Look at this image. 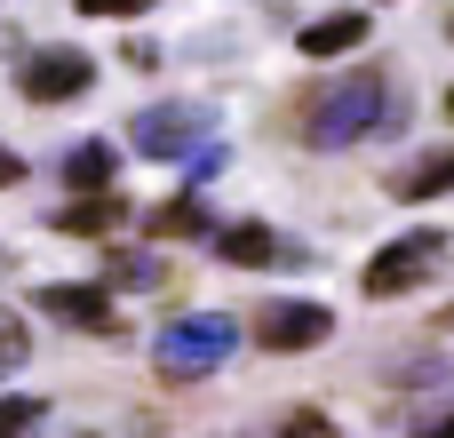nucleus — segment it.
<instances>
[{
	"mask_svg": "<svg viewBox=\"0 0 454 438\" xmlns=\"http://www.w3.org/2000/svg\"><path fill=\"white\" fill-rule=\"evenodd\" d=\"M72 8H80V16H144L152 0H72Z\"/></svg>",
	"mask_w": 454,
	"mask_h": 438,
	"instance_id": "nucleus-19",
	"label": "nucleus"
},
{
	"mask_svg": "<svg viewBox=\"0 0 454 438\" xmlns=\"http://www.w3.org/2000/svg\"><path fill=\"white\" fill-rule=\"evenodd\" d=\"M295 128H303L311 152H343V144H367V136H399L407 128V96H399L391 72L359 64V72H335V80L303 88Z\"/></svg>",
	"mask_w": 454,
	"mask_h": 438,
	"instance_id": "nucleus-1",
	"label": "nucleus"
},
{
	"mask_svg": "<svg viewBox=\"0 0 454 438\" xmlns=\"http://www.w3.org/2000/svg\"><path fill=\"white\" fill-rule=\"evenodd\" d=\"M295 40H303V56H351V48L367 40V16H359V8H343V16H319V24H303Z\"/></svg>",
	"mask_w": 454,
	"mask_h": 438,
	"instance_id": "nucleus-11",
	"label": "nucleus"
},
{
	"mask_svg": "<svg viewBox=\"0 0 454 438\" xmlns=\"http://www.w3.org/2000/svg\"><path fill=\"white\" fill-rule=\"evenodd\" d=\"M454 263V231H439V223H415V231H399L391 247H375V263H367V295L375 303H399V295H415V287H431L439 271Z\"/></svg>",
	"mask_w": 454,
	"mask_h": 438,
	"instance_id": "nucleus-2",
	"label": "nucleus"
},
{
	"mask_svg": "<svg viewBox=\"0 0 454 438\" xmlns=\"http://www.w3.org/2000/svg\"><path fill=\"white\" fill-rule=\"evenodd\" d=\"M40 415H48V399H24V391L0 399V438H32V431H40Z\"/></svg>",
	"mask_w": 454,
	"mask_h": 438,
	"instance_id": "nucleus-15",
	"label": "nucleus"
},
{
	"mask_svg": "<svg viewBox=\"0 0 454 438\" xmlns=\"http://www.w3.org/2000/svg\"><path fill=\"white\" fill-rule=\"evenodd\" d=\"M24 359H32V335H24V319L0 303V375H16Z\"/></svg>",
	"mask_w": 454,
	"mask_h": 438,
	"instance_id": "nucleus-16",
	"label": "nucleus"
},
{
	"mask_svg": "<svg viewBox=\"0 0 454 438\" xmlns=\"http://www.w3.org/2000/svg\"><path fill=\"white\" fill-rule=\"evenodd\" d=\"M40 303H48L64 327H88V335H120V311H112V295H104V287L56 279V287H40Z\"/></svg>",
	"mask_w": 454,
	"mask_h": 438,
	"instance_id": "nucleus-7",
	"label": "nucleus"
},
{
	"mask_svg": "<svg viewBox=\"0 0 454 438\" xmlns=\"http://www.w3.org/2000/svg\"><path fill=\"white\" fill-rule=\"evenodd\" d=\"M48 223L64 239H104L112 223H128V207H120V192H72V207H56Z\"/></svg>",
	"mask_w": 454,
	"mask_h": 438,
	"instance_id": "nucleus-9",
	"label": "nucleus"
},
{
	"mask_svg": "<svg viewBox=\"0 0 454 438\" xmlns=\"http://www.w3.org/2000/svg\"><path fill=\"white\" fill-rule=\"evenodd\" d=\"M207 136H215V104H200V96L144 104V112H136V128H128V144H136L144 160H192Z\"/></svg>",
	"mask_w": 454,
	"mask_h": 438,
	"instance_id": "nucleus-4",
	"label": "nucleus"
},
{
	"mask_svg": "<svg viewBox=\"0 0 454 438\" xmlns=\"http://www.w3.org/2000/svg\"><path fill=\"white\" fill-rule=\"evenodd\" d=\"M447 40H454V24H447Z\"/></svg>",
	"mask_w": 454,
	"mask_h": 438,
	"instance_id": "nucleus-23",
	"label": "nucleus"
},
{
	"mask_svg": "<svg viewBox=\"0 0 454 438\" xmlns=\"http://www.w3.org/2000/svg\"><path fill=\"white\" fill-rule=\"evenodd\" d=\"M88 88H96V56L88 48H32L16 64V96H32V104H72Z\"/></svg>",
	"mask_w": 454,
	"mask_h": 438,
	"instance_id": "nucleus-5",
	"label": "nucleus"
},
{
	"mask_svg": "<svg viewBox=\"0 0 454 438\" xmlns=\"http://www.w3.org/2000/svg\"><path fill=\"white\" fill-rule=\"evenodd\" d=\"M327 335H335V311H327V303L271 295V303L255 311V343H263V351H279V359H295V351H319Z\"/></svg>",
	"mask_w": 454,
	"mask_h": 438,
	"instance_id": "nucleus-6",
	"label": "nucleus"
},
{
	"mask_svg": "<svg viewBox=\"0 0 454 438\" xmlns=\"http://www.w3.org/2000/svg\"><path fill=\"white\" fill-rule=\"evenodd\" d=\"M423 438H454V415H439V423H423Z\"/></svg>",
	"mask_w": 454,
	"mask_h": 438,
	"instance_id": "nucleus-21",
	"label": "nucleus"
},
{
	"mask_svg": "<svg viewBox=\"0 0 454 438\" xmlns=\"http://www.w3.org/2000/svg\"><path fill=\"white\" fill-rule=\"evenodd\" d=\"M271 438H335V415H319V407H287Z\"/></svg>",
	"mask_w": 454,
	"mask_h": 438,
	"instance_id": "nucleus-17",
	"label": "nucleus"
},
{
	"mask_svg": "<svg viewBox=\"0 0 454 438\" xmlns=\"http://www.w3.org/2000/svg\"><path fill=\"white\" fill-rule=\"evenodd\" d=\"M295 247L271 231V223H223L215 231V263H239V271H255V263H287Z\"/></svg>",
	"mask_w": 454,
	"mask_h": 438,
	"instance_id": "nucleus-8",
	"label": "nucleus"
},
{
	"mask_svg": "<svg viewBox=\"0 0 454 438\" xmlns=\"http://www.w3.org/2000/svg\"><path fill=\"white\" fill-rule=\"evenodd\" d=\"M112 176H120V152H112L104 136H88V144L64 152V184H72V192H112Z\"/></svg>",
	"mask_w": 454,
	"mask_h": 438,
	"instance_id": "nucleus-10",
	"label": "nucleus"
},
{
	"mask_svg": "<svg viewBox=\"0 0 454 438\" xmlns=\"http://www.w3.org/2000/svg\"><path fill=\"white\" fill-rule=\"evenodd\" d=\"M8 184H24V160H16V152L0 144V192H8Z\"/></svg>",
	"mask_w": 454,
	"mask_h": 438,
	"instance_id": "nucleus-20",
	"label": "nucleus"
},
{
	"mask_svg": "<svg viewBox=\"0 0 454 438\" xmlns=\"http://www.w3.org/2000/svg\"><path fill=\"white\" fill-rule=\"evenodd\" d=\"M144 223V239H200L215 215L200 207V199H168V207H152V215H136Z\"/></svg>",
	"mask_w": 454,
	"mask_h": 438,
	"instance_id": "nucleus-13",
	"label": "nucleus"
},
{
	"mask_svg": "<svg viewBox=\"0 0 454 438\" xmlns=\"http://www.w3.org/2000/svg\"><path fill=\"white\" fill-rule=\"evenodd\" d=\"M231 351H239V319H231V311H184V319H168V327L152 335V359H160V375H176V383L215 375Z\"/></svg>",
	"mask_w": 454,
	"mask_h": 438,
	"instance_id": "nucleus-3",
	"label": "nucleus"
},
{
	"mask_svg": "<svg viewBox=\"0 0 454 438\" xmlns=\"http://www.w3.org/2000/svg\"><path fill=\"white\" fill-rule=\"evenodd\" d=\"M223 160H231V152H223V144L207 136V144H200V152H192L184 168H192V184H207V176H223Z\"/></svg>",
	"mask_w": 454,
	"mask_h": 438,
	"instance_id": "nucleus-18",
	"label": "nucleus"
},
{
	"mask_svg": "<svg viewBox=\"0 0 454 438\" xmlns=\"http://www.w3.org/2000/svg\"><path fill=\"white\" fill-rule=\"evenodd\" d=\"M391 192H399V199H439V192H454V144L447 152H423L415 168H399Z\"/></svg>",
	"mask_w": 454,
	"mask_h": 438,
	"instance_id": "nucleus-12",
	"label": "nucleus"
},
{
	"mask_svg": "<svg viewBox=\"0 0 454 438\" xmlns=\"http://www.w3.org/2000/svg\"><path fill=\"white\" fill-rule=\"evenodd\" d=\"M104 279H112V287H160V279H168V263H160L152 247H112Z\"/></svg>",
	"mask_w": 454,
	"mask_h": 438,
	"instance_id": "nucleus-14",
	"label": "nucleus"
},
{
	"mask_svg": "<svg viewBox=\"0 0 454 438\" xmlns=\"http://www.w3.org/2000/svg\"><path fill=\"white\" fill-rule=\"evenodd\" d=\"M439 104H447V120H454V88H447V96H439Z\"/></svg>",
	"mask_w": 454,
	"mask_h": 438,
	"instance_id": "nucleus-22",
	"label": "nucleus"
}]
</instances>
